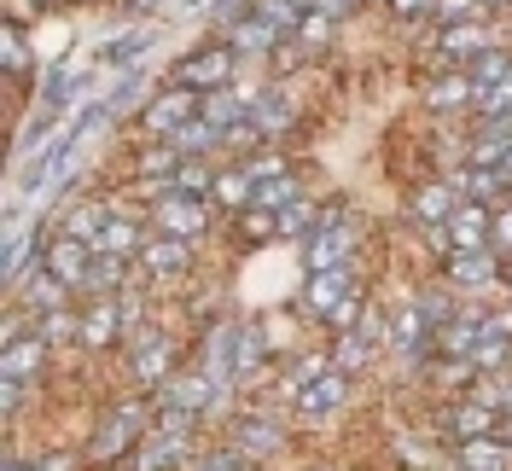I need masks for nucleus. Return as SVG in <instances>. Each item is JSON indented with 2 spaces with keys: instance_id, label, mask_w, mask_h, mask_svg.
I'll list each match as a JSON object with an SVG mask.
<instances>
[{
  "instance_id": "38",
  "label": "nucleus",
  "mask_w": 512,
  "mask_h": 471,
  "mask_svg": "<svg viewBox=\"0 0 512 471\" xmlns=\"http://www.w3.org/2000/svg\"><path fill=\"white\" fill-rule=\"evenodd\" d=\"M105 221H111V216H105L99 204H76V210H70V227H64V233H76V239H88V245H94Z\"/></svg>"
},
{
  "instance_id": "43",
  "label": "nucleus",
  "mask_w": 512,
  "mask_h": 471,
  "mask_svg": "<svg viewBox=\"0 0 512 471\" xmlns=\"http://www.w3.org/2000/svg\"><path fill=\"white\" fill-rule=\"evenodd\" d=\"M146 47H152V30H134V35H117V41L105 47V59H111V64H128L134 53H146Z\"/></svg>"
},
{
  "instance_id": "34",
  "label": "nucleus",
  "mask_w": 512,
  "mask_h": 471,
  "mask_svg": "<svg viewBox=\"0 0 512 471\" xmlns=\"http://www.w3.org/2000/svg\"><path fill=\"white\" fill-rule=\"evenodd\" d=\"M507 76H512V53H501V47H489V53H478V59H472V82H478V94L501 88Z\"/></svg>"
},
{
  "instance_id": "24",
  "label": "nucleus",
  "mask_w": 512,
  "mask_h": 471,
  "mask_svg": "<svg viewBox=\"0 0 512 471\" xmlns=\"http://www.w3.org/2000/svg\"><path fill=\"white\" fill-rule=\"evenodd\" d=\"M489 425H495V402H466V408L448 413V437H454V442L489 437Z\"/></svg>"
},
{
  "instance_id": "41",
  "label": "nucleus",
  "mask_w": 512,
  "mask_h": 471,
  "mask_svg": "<svg viewBox=\"0 0 512 471\" xmlns=\"http://www.w3.org/2000/svg\"><path fill=\"white\" fill-rule=\"evenodd\" d=\"M41 338H47V344H59V338H76V344H82V320H76V314H41Z\"/></svg>"
},
{
  "instance_id": "10",
  "label": "nucleus",
  "mask_w": 512,
  "mask_h": 471,
  "mask_svg": "<svg viewBox=\"0 0 512 471\" xmlns=\"http://www.w3.org/2000/svg\"><path fill=\"white\" fill-rule=\"evenodd\" d=\"M140 425H146V408H117L111 419H105V431L94 437V448H88V460H117L128 442L140 437Z\"/></svg>"
},
{
  "instance_id": "26",
  "label": "nucleus",
  "mask_w": 512,
  "mask_h": 471,
  "mask_svg": "<svg viewBox=\"0 0 512 471\" xmlns=\"http://www.w3.org/2000/svg\"><path fill=\"white\" fill-rule=\"evenodd\" d=\"M198 117H204V123H216L227 134V128H239L245 117H251V99H245V94H227V88H222V94L204 99V111H198Z\"/></svg>"
},
{
  "instance_id": "18",
  "label": "nucleus",
  "mask_w": 512,
  "mask_h": 471,
  "mask_svg": "<svg viewBox=\"0 0 512 471\" xmlns=\"http://www.w3.org/2000/svg\"><path fill=\"white\" fill-rule=\"evenodd\" d=\"M460 204H466L460 187H419L414 192V221H425V227H448Z\"/></svg>"
},
{
  "instance_id": "29",
  "label": "nucleus",
  "mask_w": 512,
  "mask_h": 471,
  "mask_svg": "<svg viewBox=\"0 0 512 471\" xmlns=\"http://www.w3.org/2000/svg\"><path fill=\"white\" fill-rule=\"evenodd\" d=\"M495 41H489V30L483 24H454V30H443V53L448 59H478V53H489Z\"/></svg>"
},
{
  "instance_id": "8",
  "label": "nucleus",
  "mask_w": 512,
  "mask_h": 471,
  "mask_svg": "<svg viewBox=\"0 0 512 471\" xmlns=\"http://www.w3.org/2000/svg\"><path fill=\"white\" fill-rule=\"evenodd\" d=\"M437 344V332H431V314L419 309H402L396 314V320H390V349H396V355H408V361H419V355H425V349Z\"/></svg>"
},
{
  "instance_id": "21",
  "label": "nucleus",
  "mask_w": 512,
  "mask_h": 471,
  "mask_svg": "<svg viewBox=\"0 0 512 471\" xmlns=\"http://www.w3.org/2000/svg\"><path fill=\"white\" fill-rule=\"evenodd\" d=\"M507 460H512L507 437H472V442H460V471H507Z\"/></svg>"
},
{
  "instance_id": "17",
  "label": "nucleus",
  "mask_w": 512,
  "mask_h": 471,
  "mask_svg": "<svg viewBox=\"0 0 512 471\" xmlns=\"http://www.w3.org/2000/svg\"><path fill=\"white\" fill-rule=\"evenodd\" d=\"M192 262V239H146V251H140V268H146V274H181V268H187Z\"/></svg>"
},
{
  "instance_id": "47",
  "label": "nucleus",
  "mask_w": 512,
  "mask_h": 471,
  "mask_svg": "<svg viewBox=\"0 0 512 471\" xmlns=\"http://www.w3.org/2000/svg\"><path fill=\"white\" fill-rule=\"evenodd\" d=\"M350 6H355V0H315V12H320V18H344Z\"/></svg>"
},
{
  "instance_id": "50",
  "label": "nucleus",
  "mask_w": 512,
  "mask_h": 471,
  "mask_svg": "<svg viewBox=\"0 0 512 471\" xmlns=\"http://www.w3.org/2000/svg\"><path fill=\"white\" fill-rule=\"evenodd\" d=\"M501 437H507V448H512V408H507V419H501Z\"/></svg>"
},
{
  "instance_id": "31",
  "label": "nucleus",
  "mask_w": 512,
  "mask_h": 471,
  "mask_svg": "<svg viewBox=\"0 0 512 471\" xmlns=\"http://www.w3.org/2000/svg\"><path fill=\"white\" fill-rule=\"evenodd\" d=\"M251 123L262 128V134H280V128L291 123V94H280V88H274V94H256L251 99Z\"/></svg>"
},
{
  "instance_id": "23",
  "label": "nucleus",
  "mask_w": 512,
  "mask_h": 471,
  "mask_svg": "<svg viewBox=\"0 0 512 471\" xmlns=\"http://www.w3.org/2000/svg\"><path fill=\"white\" fill-rule=\"evenodd\" d=\"M140 251H146V239H140V227L123 221V216H111L94 239V256H140Z\"/></svg>"
},
{
  "instance_id": "32",
  "label": "nucleus",
  "mask_w": 512,
  "mask_h": 471,
  "mask_svg": "<svg viewBox=\"0 0 512 471\" xmlns=\"http://www.w3.org/2000/svg\"><path fill=\"white\" fill-rule=\"evenodd\" d=\"M163 146H175L181 157H198V152H210V146H227V134L216 123H204V117H198V123H187L175 140H163Z\"/></svg>"
},
{
  "instance_id": "22",
  "label": "nucleus",
  "mask_w": 512,
  "mask_h": 471,
  "mask_svg": "<svg viewBox=\"0 0 512 471\" xmlns=\"http://www.w3.org/2000/svg\"><path fill=\"white\" fill-rule=\"evenodd\" d=\"M478 332H483V314H478V309H466V314H454V320H448L443 332H437V349H443V355H460V361H466V355L478 349Z\"/></svg>"
},
{
  "instance_id": "16",
  "label": "nucleus",
  "mask_w": 512,
  "mask_h": 471,
  "mask_svg": "<svg viewBox=\"0 0 512 471\" xmlns=\"http://www.w3.org/2000/svg\"><path fill=\"white\" fill-rule=\"evenodd\" d=\"M117 326H123V303H117V297H94L88 314H82V344L105 349L111 338H117Z\"/></svg>"
},
{
  "instance_id": "13",
  "label": "nucleus",
  "mask_w": 512,
  "mask_h": 471,
  "mask_svg": "<svg viewBox=\"0 0 512 471\" xmlns=\"http://www.w3.org/2000/svg\"><path fill=\"white\" fill-rule=\"evenodd\" d=\"M187 460H192L187 431H158V437L134 454V471H169V466H187Z\"/></svg>"
},
{
  "instance_id": "11",
  "label": "nucleus",
  "mask_w": 512,
  "mask_h": 471,
  "mask_svg": "<svg viewBox=\"0 0 512 471\" xmlns=\"http://www.w3.org/2000/svg\"><path fill=\"white\" fill-rule=\"evenodd\" d=\"M350 291H355L350 268H320V274H309V285H303V303H309V314H332Z\"/></svg>"
},
{
  "instance_id": "25",
  "label": "nucleus",
  "mask_w": 512,
  "mask_h": 471,
  "mask_svg": "<svg viewBox=\"0 0 512 471\" xmlns=\"http://www.w3.org/2000/svg\"><path fill=\"white\" fill-rule=\"evenodd\" d=\"M227 47H233V53H274V47H280V30L262 24V18H245V24L227 30Z\"/></svg>"
},
{
  "instance_id": "51",
  "label": "nucleus",
  "mask_w": 512,
  "mask_h": 471,
  "mask_svg": "<svg viewBox=\"0 0 512 471\" xmlns=\"http://www.w3.org/2000/svg\"><path fill=\"white\" fill-rule=\"evenodd\" d=\"M489 6H507V0H483V12H489Z\"/></svg>"
},
{
  "instance_id": "1",
  "label": "nucleus",
  "mask_w": 512,
  "mask_h": 471,
  "mask_svg": "<svg viewBox=\"0 0 512 471\" xmlns=\"http://www.w3.org/2000/svg\"><path fill=\"white\" fill-rule=\"evenodd\" d=\"M233 64H239V53H233V47H204V53L181 59V70H175V88H187V94H222L227 82H233Z\"/></svg>"
},
{
  "instance_id": "6",
  "label": "nucleus",
  "mask_w": 512,
  "mask_h": 471,
  "mask_svg": "<svg viewBox=\"0 0 512 471\" xmlns=\"http://www.w3.org/2000/svg\"><path fill=\"white\" fill-rule=\"evenodd\" d=\"M443 239H448V251H454V256H460V251H489L495 221H489V210H483L478 198H466V204L454 210V221L443 227Z\"/></svg>"
},
{
  "instance_id": "19",
  "label": "nucleus",
  "mask_w": 512,
  "mask_h": 471,
  "mask_svg": "<svg viewBox=\"0 0 512 471\" xmlns=\"http://www.w3.org/2000/svg\"><path fill=\"white\" fill-rule=\"evenodd\" d=\"M24 309L30 314H59L64 309V291H70V285L64 280H53V274H47V268H35V274H24Z\"/></svg>"
},
{
  "instance_id": "2",
  "label": "nucleus",
  "mask_w": 512,
  "mask_h": 471,
  "mask_svg": "<svg viewBox=\"0 0 512 471\" xmlns=\"http://www.w3.org/2000/svg\"><path fill=\"white\" fill-rule=\"evenodd\" d=\"M198 111H204V94H187V88H169L163 99H152L146 105V117H140V128L146 134H158V140H175L187 123H198Z\"/></svg>"
},
{
  "instance_id": "48",
  "label": "nucleus",
  "mask_w": 512,
  "mask_h": 471,
  "mask_svg": "<svg viewBox=\"0 0 512 471\" xmlns=\"http://www.w3.org/2000/svg\"><path fill=\"white\" fill-rule=\"evenodd\" d=\"M198 6H204V12H216V18H227V12H239L245 0H198Z\"/></svg>"
},
{
  "instance_id": "7",
  "label": "nucleus",
  "mask_w": 512,
  "mask_h": 471,
  "mask_svg": "<svg viewBox=\"0 0 512 471\" xmlns=\"http://www.w3.org/2000/svg\"><path fill=\"white\" fill-rule=\"evenodd\" d=\"M338 402H344V373L326 361V367L297 390V413H303V419H326V413H338Z\"/></svg>"
},
{
  "instance_id": "14",
  "label": "nucleus",
  "mask_w": 512,
  "mask_h": 471,
  "mask_svg": "<svg viewBox=\"0 0 512 471\" xmlns=\"http://www.w3.org/2000/svg\"><path fill=\"white\" fill-rule=\"evenodd\" d=\"M210 402H216V384H210V378L204 373H192V378H169V384H163V408L169 413H198V408H210Z\"/></svg>"
},
{
  "instance_id": "36",
  "label": "nucleus",
  "mask_w": 512,
  "mask_h": 471,
  "mask_svg": "<svg viewBox=\"0 0 512 471\" xmlns=\"http://www.w3.org/2000/svg\"><path fill=\"white\" fill-rule=\"evenodd\" d=\"M239 448L245 454H274L280 448V431L268 419H239Z\"/></svg>"
},
{
  "instance_id": "39",
  "label": "nucleus",
  "mask_w": 512,
  "mask_h": 471,
  "mask_svg": "<svg viewBox=\"0 0 512 471\" xmlns=\"http://www.w3.org/2000/svg\"><path fill=\"white\" fill-rule=\"evenodd\" d=\"M0 59H6V70H24L30 64V41H24V30H18V18H6V30H0Z\"/></svg>"
},
{
  "instance_id": "27",
  "label": "nucleus",
  "mask_w": 512,
  "mask_h": 471,
  "mask_svg": "<svg viewBox=\"0 0 512 471\" xmlns=\"http://www.w3.org/2000/svg\"><path fill=\"white\" fill-rule=\"evenodd\" d=\"M262 355H268V338H262V326H239V355H233V384H251L256 367H262Z\"/></svg>"
},
{
  "instance_id": "28",
  "label": "nucleus",
  "mask_w": 512,
  "mask_h": 471,
  "mask_svg": "<svg viewBox=\"0 0 512 471\" xmlns=\"http://www.w3.org/2000/svg\"><path fill=\"white\" fill-rule=\"evenodd\" d=\"M478 82L472 76H443V82H431V105L437 111H466V105H478Z\"/></svg>"
},
{
  "instance_id": "3",
  "label": "nucleus",
  "mask_w": 512,
  "mask_h": 471,
  "mask_svg": "<svg viewBox=\"0 0 512 471\" xmlns=\"http://www.w3.org/2000/svg\"><path fill=\"white\" fill-rule=\"evenodd\" d=\"M355 256V227H344V221H320L315 233L303 239V268L309 274H320V268H350Z\"/></svg>"
},
{
  "instance_id": "37",
  "label": "nucleus",
  "mask_w": 512,
  "mask_h": 471,
  "mask_svg": "<svg viewBox=\"0 0 512 471\" xmlns=\"http://www.w3.org/2000/svg\"><path fill=\"white\" fill-rule=\"evenodd\" d=\"M274 221H280V233H286V239H297V233L309 239V233L320 227V216H315V204H309V198H297V204H291L286 216H274Z\"/></svg>"
},
{
  "instance_id": "5",
  "label": "nucleus",
  "mask_w": 512,
  "mask_h": 471,
  "mask_svg": "<svg viewBox=\"0 0 512 471\" xmlns=\"http://www.w3.org/2000/svg\"><path fill=\"white\" fill-rule=\"evenodd\" d=\"M41 268H47L53 280H64V285H88L94 245H88V239H76V233H59V239L47 245V256H41Z\"/></svg>"
},
{
  "instance_id": "30",
  "label": "nucleus",
  "mask_w": 512,
  "mask_h": 471,
  "mask_svg": "<svg viewBox=\"0 0 512 471\" xmlns=\"http://www.w3.org/2000/svg\"><path fill=\"white\" fill-rule=\"evenodd\" d=\"M24 256H30V227H24V216L12 210V221H6V262H0V274L18 285L24 280Z\"/></svg>"
},
{
  "instance_id": "20",
  "label": "nucleus",
  "mask_w": 512,
  "mask_h": 471,
  "mask_svg": "<svg viewBox=\"0 0 512 471\" xmlns=\"http://www.w3.org/2000/svg\"><path fill=\"white\" fill-rule=\"evenodd\" d=\"M169 367H175V338H158V344H146L140 355H134V378L152 384V390H163V384L175 378Z\"/></svg>"
},
{
  "instance_id": "35",
  "label": "nucleus",
  "mask_w": 512,
  "mask_h": 471,
  "mask_svg": "<svg viewBox=\"0 0 512 471\" xmlns=\"http://www.w3.org/2000/svg\"><path fill=\"white\" fill-rule=\"evenodd\" d=\"M297 198H303V192H297V181H291V175H274V181H262V187H256V210H268V216H286Z\"/></svg>"
},
{
  "instance_id": "49",
  "label": "nucleus",
  "mask_w": 512,
  "mask_h": 471,
  "mask_svg": "<svg viewBox=\"0 0 512 471\" xmlns=\"http://www.w3.org/2000/svg\"><path fill=\"white\" fill-rule=\"evenodd\" d=\"M495 239H501V245H512V210L501 221H495Z\"/></svg>"
},
{
  "instance_id": "44",
  "label": "nucleus",
  "mask_w": 512,
  "mask_h": 471,
  "mask_svg": "<svg viewBox=\"0 0 512 471\" xmlns=\"http://www.w3.org/2000/svg\"><path fill=\"white\" fill-rule=\"evenodd\" d=\"M478 12H483V0H437V18H443L448 30L454 24H478Z\"/></svg>"
},
{
  "instance_id": "4",
  "label": "nucleus",
  "mask_w": 512,
  "mask_h": 471,
  "mask_svg": "<svg viewBox=\"0 0 512 471\" xmlns=\"http://www.w3.org/2000/svg\"><path fill=\"white\" fill-rule=\"evenodd\" d=\"M152 221H158L163 239H198V233L210 227V210H204L198 198H187V192H163Z\"/></svg>"
},
{
  "instance_id": "46",
  "label": "nucleus",
  "mask_w": 512,
  "mask_h": 471,
  "mask_svg": "<svg viewBox=\"0 0 512 471\" xmlns=\"http://www.w3.org/2000/svg\"><path fill=\"white\" fill-rule=\"evenodd\" d=\"M239 466H245L239 454H210V460H204V466H198V471H239Z\"/></svg>"
},
{
  "instance_id": "45",
  "label": "nucleus",
  "mask_w": 512,
  "mask_h": 471,
  "mask_svg": "<svg viewBox=\"0 0 512 471\" xmlns=\"http://www.w3.org/2000/svg\"><path fill=\"white\" fill-rule=\"evenodd\" d=\"M396 18H419V12H437V0H390Z\"/></svg>"
},
{
  "instance_id": "33",
  "label": "nucleus",
  "mask_w": 512,
  "mask_h": 471,
  "mask_svg": "<svg viewBox=\"0 0 512 471\" xmlns=\"http://www.w3.org/2000/svg\"><path fill=\"white\" fill-rule=\"evenodd\" d=\"M448 280L454 285H489L495 280V256L489 251H460L454 262H448Z\"/></svg>"
},
{
  "instance_id": "40",
  "label": "nucleus",
  "mask_w": 512,
  "mask_h": 471,
  "mask_svg": "<svg viewBox=\"0 0 512 471\" xmlns=\"http://www.w3.org/2000/svg\"><path fill=\"white\" fill-rule=\"evenodd\" d=\"M367 355H373V344H367L361 332H344V338H338V361H332V367H338V373H355Z\"/></svg>"
},
{
  "instance_id": "12",
  "label": "nucleus",
  "mask_w": 512,
  "mask_h": 471,
  "mask_svg": "<svg viewBox=\"0 0 512 471\" xmlns=\"http://www.w3.org/2000/svg\"><path fill=\"white\" fill-rule=\"evenodd\" d=\"M507 344H512V314H483V332H478V349L466 355L478 373H495L507 361Z\"/></svg>"
},
{
  "instance_id": "42",
  "label": "nucleus",
  "mask_w": 512,
  "mask_h": 471,
  "mask_svg": "<svg viewBox=\"0 0 512 471\" xmlns=\"http://www.w3.org/2000/svg\"><path fill=\"white\" fill-rule=\"evenodd\" d=\"M361 291H350V297H344V303H338V309L326 314V326H332V332H338V338H344V332H355V326H361Z\"/></svg>"
},
{
  "instance_id": "9",
  "label": "nucleus",
  "mask_w": 512,
  "mask_h": 471,
  "mask_svg": "<svg viewBox=\"0 0 512 471\" xmlns=\"http://www.w3.org/2000/svg\"><path fill=\"white\" fill-rule=\"evenodd\" d=\"M41 367H47V338L41 332L35 338H12L6 355H0V378L6 384H30V378H41Z\"/></svg>"
},
{
  "instance_id": "15",
  "label": "nucleus",
  "mask_w": 512,
  "mask_h": 471,
  "mask_svg": "<svg viewBox=\"0 0 512 471\" xmlns=\"http://www.w3.org/2000/svg\"><path fill=\"white\" fill-rule=\"evenodd\" d=\"M233 355H239V326H216L210 332V349H204V378L227 390L233 384Z\"/></svg>"
}]
</instances>
